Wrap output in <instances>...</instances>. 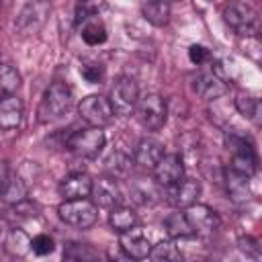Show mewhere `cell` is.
<instances>
[{
	"instance_id": "24",
	"label": "cell",
	"mask_w": 262,
	"mask_h": 262,
	"mask_svg": "<svg viewBox=\"0 0 262 262\" xmlns=\"http://www.w3.org/2000/svg\"><path fill=\"white\" fill-rule=\"evenodd\" d=\"M149 258L156 260V262H174V260H180L182 254H180L176 242L170 237V239H162V242H158L156 246H151Z\"/></svg>"
},
{
	"instance_id": "9",
	"label": "cell",
	"mask_w": 262,
	"mask_h": 262,
	"mask_svg": "<svg viewBox=\"0 0 262 262\" xmlns=\"http://www.w3.org/2000/svg\"><path fill=\"white\" fill-rule=\"evenodd\" d=\"M78 113H80L82 121H86L90 127H106V125H111V121L115 117L108 98H104L102 94L84 96L78 104Z\"/></svg>"
},
{
	"instance_id": "11",
	"label": "cell",
	"mask_w": 262,
	"mask_h": 262,
	"mask_svg": "<svg viewBox=\"0 0 262 262\" xmlns=\"http://www.w3.org/2000/svg\"><path fill=\"white\" fill-rule=\"evenodd\" d=\"M119 248H121V252L127 258L143 260V258L149 256L151 244H149V237L145 235V231L139 225H133L127 231H121L119 233Z\"/></svg>"
},
{
	"instance_id": "3",
	"label": "cell",
	"mask_w": 262,
	"mask_h": 262,
	"mask_svg": "<svg viewBox=\"0 0 262 262\" xmlns=\"http://www.w3.org/2000/svg\"><path fill=\"white\" fill-rule=\"evenodd\" d=\"M104 131L102 127H84V129H76L68 135L66 139V147L76 154L78 158H86V160H92L100 154V149L104 147Z\"/></svg>"
},
{
	"instance_id": "16",
	"label": "cell",
	"mask_w": 262,
	"mask_h": 262,
	"mask_svg": "<svg viewBox=\"0 0 262 262\" xmlns=\"http://www.w3.org/2000/svg\"><path fill=\"white\" fill-rule=\"evenodd\" d=\"M164 156V145L154 139V137H143L137 147H135V154H133V160L139 168L143 170H154V166L160 162V158Z\"/></svg>"
},
{
	"instance_id": "20",
	"label": "cell",
	"mask_w": 262,
	"mask_h": 262,
	"mask_svg": "<svg viewBox=\"0 0 262 262\" xmlns=\"http://www.w3.org/2000/svg\"><path fill=\"white\" fill-rule=\"evenodd\" d=\"M4 250L14 258H23L31 252V237L27 235L25 229L12 227L4 237Z\"/></svg>"
},
{
	"instance_id": "30",
	"label": "cell",
	"mask_w": 262,
	"mask_h": 262,
	"mask_svg": "<svg viewBox=\"0 0 262 262\" xmlns=\"http://www.w3.org/2000/svg\"><path fill=\"white\" fill-rule=\"evenodd\" d=\"M129 166H131V160L121 154V151H115L111 154V158L106 160V172L113 176V178H119V176H125L129 172Z\"/></svg>"
},
{
	"instance_id": "15",
	"label": "cell",
	"mask_w": 262,
	"mask_h": 262,
	"mask_svg": "<svg viewBox=\"0 0 262 262\" xmlns=\"http://www.w3.org/2000/svg\"><path fill=\"white\" fill-rule=\"evenodd\" d=\"M59 194L63 196V201H70V199H86L90 196L92 192V178L86 174V172H74V174H68L59 186H57Z\"/></svg>"
},
{
	"instance_id": "37",
	"label": "cell",
	"mask_w": 262,
	"mask_h": 262,
	"mask_svg": "<svg viewBox=\"0 0 262 262\" xmlns=\"http://www.w3.org/2000/svg\"><path fill=\"white\" fill-rule=\"evenodd\" d=\"M0 63H2V49H0Z\"/></svg>"
},
{
	"instance_id": "25",
	"label": "cell",
	"mask_w": 262,
	"mask_h": 262,
	"mask_svg": "<svg viewBox=\"0 0 262 262\" xmlns=\"http://www.w3.org/2000/svg\"><path fill=\"white\" fill-rule=\"evenodd\" d=\"M0 199L6 205H10V207L16 205V203H20V201H25L27 199V182L20 176H12L10 174V180H8L6 188H4V192L0 194Z\"/></svg>"
},
{
	"instance_id": "31",
	"label": "cell",
	"mask_w": 262,
	"mask_h": 262,
	"mask_svg": "<svg viewBox=\"0 0 262 262\" xmlns=\"http://www.w3.org/2000/svg\"><path fill=\"white\" fill-rule=\"evenodd\" d=\"M31 250H33L37 256H47V254H51V252L55 250V242H53L51 235L39 233V235H35V237L31 239Z\"/></svg>"
},
{
	"instance_id": "5",
	"label": "cell",
	"mask_w": 262,
	"mask_h": 262,
	"mask_svg": "<svg viewBox=\"0 0 262 262\" xmlns=\"http://www.w3.org/2000/svg\"><path fill=\"white\" fill-rule=\"evenodd\" d=\"M49 12H51L49 0H27V4L20 8V12L14 20V31L20 37L37 35L43 29V25L47 23Z\"/></svg>"
},
{
	"instance_id": "12",
	"label": "cell",
	"mask_w": 262,
	"mask_h": 262,
	"mask_svg": "<svg viewBox=\"0 0 262 262\" xmlns=\"http://www.w3.org/2000/svg\"><path fill=\"white\" fill-rule=\"evenodd\" d=\"M151 172H154L156 182L160 186L168 188L184 178V162H182L180 154H164Z\"/></svg>"
},
{
	"instance_id": "6",
	"label": "cell",
	"mask_w": 262,
	"mask_h": 262,
	"mask_svg": "<svg viewBox=\"0 0 262 262\" xmlns=\"http://www.w3.org/2000/svg\"><path fill=\"white\" fill-rule=\"evenodd\" d=\"M133 115L137 117V121H139L141 127H145L147 131H158L166 123L168 106H166V100L160 94L149 92L145 96H139Z\"/></svg>"
},
{
	"instance_id": "29",
	"label": "cell",
	"mask_w": 262,
	"mask_h": 262,
	"mask_svg": "<svg viewBox=\"0 0 262 262\" xmlns=\"http://www.w3.org/2000/svg\"><path fill=\"white\" fill-rule=\"evenodd\" d=\"M63 258L66 260H96L98 258V252L96 250H92L88 244H76V242H72V244H66V248H63Z\"/></svg>"
},
{
	"instance_id": "18",
	"label": "cell",
	"mask_w": 262,
	"mask_h": 262,
	"mask_svg": "<svg viewBox=\"0 0 262 262\" xmlns=\"http://www.w3.org/2000/svg\"><path fill=\"white\" fill-rule=\"evenodd\" d=\"M194 92L205 98V100H215L219 96H223L227 92V82H223L219 76H215L213 72H205V74H199L194 78Z\"/></svg>"
},
{
	"instance_id": "34",
	"label": "cell",
	"mask_w": 262,
	"mask_h": 262,
	"mask_svg": "<svg viewBox=\"0 0 262 262\" xmlns=\"http://www.w3.org/2000/svg\"><path fill=\"white\" fill-rule=\"evenodd\" d=\"M188 59L192 61V63H205L207 59H209V49L207 47H203V45H190V49H188Z\"/></svg>"
},
{
	"instance_id": "28",
	"label": "cell",
	"mask_w": 262,
	"mask_h": 262,
	"mask_svg": "<svg viewBox=\"0 0 262 262\" xmlns=\"http://www.w3.org/2000/svg\"><path fill=\"white\" fill-rule=\"evenodd\" d=\"M84 43L88 45H100L106 41V27L100 20H86L82 31H80Z\"/></svg>"
},
{
	"instance_id": "23",
	"label": "cell",
	"mask_w": 262,
	"mask_h": 262,
	"mask_svg": "<svg viewBox=\"0 0 262 262\" xmlns=\"http://www.w3.org/2000/svg\"><path fill=\"white\" fill-rule=\"evenodd\" d=\"M108 223H111V227H113L117 233L127 231L129 227L137 225V213H135L131 207L117 205V207H113L111 213H108Z\"/></svg>"
},
{
	"instance_id": "27",
	"label": "cell",
	"mask_w": 262,
	"mask_h": 262,
	"mask_svg": "<svg viewBox=\"0 0 262 262\" xmlns=\"http://www.w3.org/2000/svg\"><path fill=\"white\" fill-rule=\"evenodd\" d=\"M20 86V74L6 63H0V98L6 94H14Z\"/></svg>"
},
{
	"instance_id": "38",
	"label": "cell",
	"mask_w": 262,
	"mask_h": 262,
	"mask_svg": "<svg viewBox=\"0 0 262 262\" xmlns=\"http://www.w3.org/2000/svg\"><path fill=\"white\" fill-rule=\"evenodd\" d=\"M168 2H172V0H168Z\"/></svg>"
},
{
	"instance_id": "22",
	"label": "cell",
	"mask_w": 262,
	"mask_h": 262,
	"mask_svg": "<svg viewBox=\"0 0 262 262\" xmlns=\"http://www.w3.org/2000/svg\"><path fill=\"white\" fill-rule=\"evenodd\" d=\"M164 229L172 239H186V237L194 235V231H192V227H190V223H188V219L182 211L170 213L164 219Z\"/></svg>"
},
{
	"instance_id": "1",
	"label": "cell",
	"mask_w": 262,
	"mask_h": 262,
	"mask_svg": "<svg viewBox=\"0 0 262 262\" xmlns=\"http://www.w3.org/2000/svg\"><path fill=\"white\" fill-rule=\"evenodd\" d=\"M72 106V90L66 82H53L43 92L41 102L37 106V121L39 123H53L61 119Z\"/></svg>"
},
{
	"instance_id": "2",
	"label": "cell",
	"mask_w": 262,
	"mask_h": 262,
	"mask_svg": "<svg viewBox=\"0 0 262 262\" xmlns=\"http://www.w3.org/2000/svg\"><path fill=\"white\" fill-rule=\"evenodd\" d=\"M223 20L239 37H256L260 29L258 10L242 0H235L223 8Z\"/></svg>"
},
{
	"instance_id": "17",
	"label": "cell",
	"mask_w": 262,
	"mask_h": 262,
	"mask_svg": "<svg viewBox=\"0 0 262 262\" xmlns=\"http://www.w3.org/2000/svg\"><path fill=\"white\" fill-rule=\"evenodd\" d=\"M25 106L16 94H6L0 98V129H16L23 121Z\"/></svg>"
},
{
	"instance_id": "14",
	"label": "cell",
	"mask_w": 262,
	"mask_h": 262,
	"mask_svg": "<svg viewBox=\"0 0 262 262\" xmlns=\"http://www.w3.org/2000/svg\"><path fill=\"white\" fill-rule=\"evenodd\" d=\"M92 201L96 207H102V209H113L117 205H121V199H123V192L117 184V178L113 176H104V178H98V180H92V192H90Z\"/></svg>"
},
{
	"instance_id": "10",
	"label": "cell",
	"mask_w": 262,
	"mask_h": 262,
	"mask_svg": "<svg viewBox=\"0 0 262 262\" xmlns=\"http://www.w3.org/2000/svg\"><path fill=\"white\" fill-rule=\"evenodd\" d=\"M184 215H186V219H188V223H190L194 235L209 237V235H213V233L219 229V225H221L219 215H217L211 207H207V205H203V203H192V205H188V207L184 209Z\"/></svg>"
},
{
	"instance_id": "19",
	"label": "cell",
	"mask_w": 262,
	"mask_h": 262,
	"mask_svg": "<svg viewBox=\"0 0 262 262\" xmlns=\"http://www.w3.org/2000/svg\"><path fill=\"white\" fill-rule=\"evenodd\" d=\"M225 188H227V194L233 203H244L250 196L248 176L233 170V168H225Z\"/></svg>"
},
{
	"instance_id": "36",
	"label": "cell",
	"mask_w": 262,
	"mask_h": 262,
	"mask_svg": "<svg viewBox=\"0 0 262 262\" xmlns=\"http://www.w3.org/2000/svg\"><path fill=\"white\" fill-rule=\"evenodd\" d=\"M80 2H82V4H88V2H92V0H80Z\"/></svg>"
},
{
	"instance_id": "33",
	"label": "cell",
	"mask_w": 262,
	"mask_h": 262,
	"mask_svg": "<svg viewBox=\"0 0 262 262\" xmlns=\"http://www.w3.org/2000/svg\"><path fill=\"white\" fill-rule=\"evenodd\" d=\"M237 246H239L242 252L250 254L252 258H258V256H260V246H258V242H256L254 237H250V235H242V237L237 239Z\"/></svg>"
},
{
	"instance_id": "26",
	"label": "cell",
	"mask_w": 262,
	"mask_h": 262,
	"mask_svg": "<svg viewBox=\"0 0 262 262\" xmlns=\"http://www.w3.org/2000/svg\"><path fill=\"white\" fill-rule=\"evenodd\" d=\"M235 108L242 117L250 119V121H256L258 123V115H260V100L254 96V94H248V92H239L235 96Z\"/></svg>"
},
{
	"instance_id": "7",
	"label": "cell",
	"mask_w": 262,
	"mask_h": 262,
	"mask_svg": "<svg viewBox=\"0 0 262 262\" xmlns=\"http://www.w3.org/2000/svg\"><path fill=\"white\" fill-rule=\"evenodd\" d=\"M225 145L231 151V164L229 168L246 174L248 178L256 172L258 168V158H256V149L254 145L239 133H229L225 135Z\"/></svg>"
},
{
	"instance_id": "32",
	"label": "cell",
	"mask_w": 262,
	"mask_h": 262,
	"mask_svg": "<svg viewBox=\"0 0 262 262\" xmlns=\"http://www.w3.org/2000/svg\"><path fill=\"white\" fill-rule=\"evenodd\" d=\"M80 74H82V78H84L86 82L98 84V82L102 80V76H104V70H102L100 63H82V66H80Z\"/></svg>"
},
{
	"instance_id": "21",
	"label": "cell",
	"mask_w": 262,
	"mask_h": 262,
	"mask_svg": "<svg viewBox=\"0 0 262 262\" xmlns=\"http://www.w3.org/2000/svg\"><path fill=\"white\" fill-rule=\"evenodd\" d=\"M143 18L154 27H164L170 18V2L168 0H143L141 4Z\"/></svg>"
},
{
	"instance_id": "8",
	"label": "cell",
	"mask_w": 262,
	"mask_h": 262,
	"mask_svg": "<svg viewBox=\"0 0 262 262\" xmlns=\"http://www.w3.org/2000/svg\"><path fill=\"white\" fill-rule=\"evenodd\" d=\"M137 100H139V88H137V82L133 78L123 76V78H119L113 84L108 102H111V108H113L115 115H119V117H131L135 113Z\"/></svg>"
},
{
	"instance_id": "39",
	"label": "cell",
	"mask_w": 262,
	"mask_h": 262,
	"mask_svg": "<svg viewBox=\"0 0 262 262\" xmlns=\"http://www.w3.org/2000/svg\"><path fill=\"white\" fill-rule=\"evenodd\" d=\"M0 4H2V0H0Z\"/></svg>"
},
{
	"instance_id": "4",
	"label": "cell",
	"mask_w": 262,
	"mask_h": 262,
	"mask_svg": "<svg viewBox=\"0 0 262 262\" xmlns=\"http://www.w3.org/2000/svg\"><path fill=\"white\" fill-rule=\"evenodd\" d=\"M57 215L63 223H68L72 227L88 229L98 219V207L88 196L86 199H70L57 207Z\"/></svg>"
},
{
	"instance_id": "13",
	"label": "cell",
	"mask_w": 262,
	"mask_h": 262,
	"mask_svg": "<svg viewBox=\"0 0 262 262\" xmlns=\"http://www.w3.org/2000/svg\"><path fill=\"white\" fill-rule=\"evenodd\" d=\"M199 194H201V182L196 178H182L166 188V201L174 209H186L188 205L199 201Z\"/></svg>"
},
{
	"instance_id": "35",
	"label": "cell",
	"mask_w": 262,
	"mask_h": 262,
	"mask_svg": "<svg viewBox=\"0 0 262 262\" xmlns=\"http://www.w3.org/2000/svg\"><path fill=\"white\" fill-rule=\"evenodd\" d=\"M8 180H10V168H8V162H0V194L4 192Z\"/></svg>"
}]
</instances>
